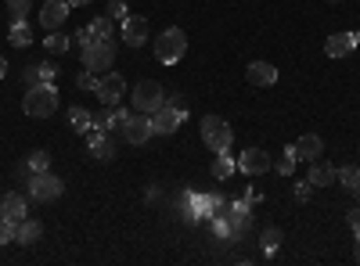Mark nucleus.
<instances>
[{
    "mask_svg": "<svg viewBox=\"0 0 360 266\" xmlns=\"http://www.w3.org/2000/svg\"><path fill=\"white\" fill-rule=\"evenodd\" d=\"M69 126H72L76 133H83V137H86L90 130H94V115H90L83 105H72V108H69Z\"/></svg>",
    "mask_w": 360,
    "mask_h": 266,
    "instance_id": "nucleus-20",
    "label": "nucleus"
},
{
    "mask_svg": "<svg viewBox=\"0 0 360 266\" xmlns=\"http://www.w3.org/2000/svg\"><path fill=\"white\" fill-rule=\"evenodd\" d=\"M184 123V115H180L173 105H162L155 115H152V133H159V137H169V133H176V126Z\"/></svg>",
    "mask_w": 360,
    "mask_h": 266,
    "instance_id": "nucleus-13",
    "label": "nucleus"
},
{
    "mask_svg": "<svg viewBox=\"0 0 360 266\" xmlns=\"http://www.w3.org/2000/svg\"><path fill=\"white\" fill-rule=\"evenodd\" d=\"M8 40H11V47H29L33 44V29H29V22H11Z\"/></svg>",
    "mask_w": 360,
    "mask_h": 266,
    "instance_id": "nucleus-22",
    "label": "nucleus"
},
{
    "mask_svg": "<svg viewBox=\"0 0 360 266\" xmlns=\"http://www.w3.org/2000/svg\"><path fill=\"white\" fill-rule=\"evenodd\" d=\"M231 173H234V159H231L227 152H220V159H217V166H213V176H217V180H227Z\"/></svg>",
    "mask_w": 360,
    "mask_h": 266,
    "instance_id": "nucleus-26",
    "label": "nucleus"
},
{
    "mask_svg": "<svg viewBox=\"0 0 360 266\" xmlns=\"http://www.w3.org/2000/svg\"><path fill=\"white\" fill-rule=\"evenodd\" d=\"M4 72H8V65H4V62H0V79H4Z\"/></svg>",
    "mask_w": 360,
    "mask_h": 266,
    "instance_id": "nucleus-41",
    "label": "nucleus"
},
{
    "mask_svg": "<svg viewBox=\"0 0 360 266\" xmlns=\"http://www.w3.org/2000/svg\"><path fill=\"white\" fill-rule=\"evenodd\" d=\"M108 18L112 22H123L127 18V4H123V0H108Z\"/></svg>",
    "mask_w": 360,
    "mask_h": 266,
    "instance_id": "nucleus-30",
    "label": "nucleus"
},
{
    "mask_svg": "<svg viewBox=\"0 0 360 266\" xmlns=\"http://www.w3.org/2000/svg\"><path fill=\"white\" fill-rule=\"evenodd\" d=\"M356 40H360V33H356Z\"/></svg>",
    "mask_w": 360,
    "mask_h": 266,
    "instance_id": "nucleus-44",
    "label": "nucleus"
},
{
    "mask_svg": "<svg viewBox=\"0 0 360 266\" xmlns=\"http://www.w3.org/2000/svg\"><path fill=\"white\" fill-rule=\"evenodd\" d=\"M29 11H33V0H8V15H11V22H25Z\"/></svg>",
    "mask_w": 360,
    "mask_h": 266,
    "instance_id": "nucleus-25",
    "label": "nucleus"
},
{
    "mask_svg": "<svg viewBox=\"0 0 360 266\" xmlns=\"http://www.w3.org/2000/svg\"><path fill=\"white\" fill-rule=\"evenodd\" d=\"M307 180L314 184V187H328V184H335V166L332 162H324V159H314L310 162V176Z\"/></svg>",
    "mask_w": 360,
    "mask_h": 266,
    "instance_id": "nucleus-18",
    "label": "nucleus"
},
{
    "mask_svg": "<svg viewBox=\"0 0 360 266\" xmlns=\"http://www.w3.org/2000/svg\"><path fill=\"white\" fill-rule=\"evenodd\" d=\"M94 94H98V101H101L105 108H115L119 101L127 98V79L119 76V72H105V76L98 79V86H94Z\"/></svg>",
    "mask_w": 360,
    "mask_h": 266,
    "instance_id": "nucleus-7",
    "label": "nucleus"
},
{
    "mask_svg": "<svg viewBox=\"0 0 360 266\" xmlns=\"http://www.w3.org/2000/svg\"><path fill=\"white\" fill-rule=\"evenodd\" d=\"M245 79H249L252 86H274V83H278V69L270 65V62H252V65L245 69Z\"/></svg>",
    "mask_w": 360,
    "mask_h": 266,
    "instance_id": "nucleus-16",
    "label": "nucleus"
},
{
    "mask_svg": "<svg viewBox=\"0 0 360 266\" xmlns=\"http://www.w3.org/2000/svg\"><path fill=\"white\" fill-rule=\"evenodd\" d=\"M119 36H123L127 47H144V44H148V18L127 15L123 22H119Z\"/></svg>",
    "mask_w": 360,
    "mask_h": 266,
    "instance_id": "nucleus-9",
    "label": "nucleus"
},
{
    "mask_svg": "<svg viewBox=\"0 0 360 266\" xmlns=\"http://www.w3.org/2000/svg\"><path fill=\"white\" fill-rule=\"evenodd\" d=\"M44 47L51 51V54H65L69 51V36H62V33H58V29H54V33L44 40Z\"/></svg>",
    "mask_w": 360,
    "mask_h": 266,
    "instance_id": "nucleus-27",
    "label": "nucleus"
},
{
    "mask_svg": "<svg viewBox=\"0 0 360 266\" xmlns=\"http://www.w3.org/2000/svg\"><path fill=\"white\" fill-rule=\"evenodd\" d=\"M324 155V140L317 137V133H303L295 140V159L299 162H314V159H321Z\"/></svg>",
    "mask_w": 360,
    "mask_h": 266,
    "instance_id": "nucleus-14",
    "label": "nucleus"
},
{
    "mask_svg": "<svg viewBox=\"0 0 360 266\" xmlns=\"http://www.w3.org/2000/svg\"><path fill=\"white\" fill-rule=\"evenodd\" d=\"M356 262H360V234H356Z\"/></svg>",
    "mask_w": 360,
    "mask_h": 266,
    "instance_id": "nucleus-40",
    "label": "nucleus"
},
{
    "mask_svg": "<svg viewBox=\"0 0 360 266\" xmlns=\"http://www.w3.org/2000/svg\"><path fill=\"white\" fill-rule=\"evenodd\" d=\"M15 176H18V180H25V184H29V176H33V169H29V162H18V166H15Z\"/></svg>",
    "mask_w": 360,
    "mask_h": 266,
    "instance_id": "nucleus-36",
    "label": "nucleus"
},
{
    "mask_svg": "<svg viewBox=\"0 0 360 266\" xmlns=\"http://www.w3.org/2000/svg\"><path fill=\"white\" fill-rule=\"evenodd\" d=\"M356 44H360L356 33H332V36L324 40V54H328V58H346Z\"/></svg>",
    "mask_w": 360,
    "mask_h": 266,
    "instance_id": "nucleus-15",
    "label": "nucleus"
},
{
    "mask_svg": "<svg viewBox=\"0 0 360 266\" xmlns=\"http://www.w3.org/2000/svg\"><path fill=\"white\" fill-rule=\"evenodd\" d=\"M274 169H278V173H281V176H292V169H295V159H292V155H288V152H285V159H281V162H278V166H274Z\"/></svg>",
    "mask_w": 360,
    "mask_h": 266,
    "instance_id": "nucleus-33",
    "label": "nucleus"
},
{
    "mask_svg": "<svg viewBox=\"0 0 360 266\" xmlns=\"http://www.w3.org/2000/svg\"><path fill=\"white\" fill-rule=\"evenodd\" d=\"M83 29H86V36H90V40H112V18H108V15L90 18Z\"/></svg>",
    "mask_w": 360,
    "mask_h": 266,
    "instance_id": "nucleus-21",
    "label": "nucleus"
},
{
    "mask_svg": "<svg viewBox=\"0 0 360 266\" xmlns=\"http://www.w3.org/2000/svg\"><path fill=\"white\" fill-rule=\"evenodd\" d=\"M25 194H29V198H37V201H54V198H62V194H65V184L58 180L51 169H44V173H33V176H29Z\"/></svg>",
    "mask_w": 360,
    "mask_h": 266,
    "instance_id": "nucleus-5",
    "label": "nucleus"
},
{
    "mask_svg": "<svg viewBox=\"0 0 360 266\" xmlns=\"http://www.w3.org/2000/svg\"><path fill=\"white\" fill-rule=\"evenodd\" d=\"M335 180L353 191V187L360 184V166H339V169H335Z\"/></svg>",
    "mask_w": 360,
    "mask_h": 266,
    "instance_id": "nucleus-24",
    "label": "nucleus"
},
{
    "mask_svg": "<svg viewBox=\"0 0 360 266\" xmlns=\"http://www.w3.org/2000/svg\"><path fill=\"white\" fill-rule=\"evenodd\" d=\"M69 4H72V8H79V4H90V0H69Z\"/></svg>",
    "mask_w": 360,
    "mask_h": 266,
    "instance_id": "nucleus-39",
    "label": "nucleus"
},
{
    "mask_svg": "<svg viewBox=\"0 0 360 266\" xmlns=\"http://www.w3.org/2000/svg\"><path fill=\"white\" fill-rule=\"evenodd\" d=\"M346 223H349V230H353V234H360V213H349V216H346Z\"/></svg>",
    "mask_w": 360,
    "mask_h": 266,
    "instance_id": "nucleus-38",
    "label": "nucleus"
},
{
    "mask_svg": "<svg viewBox=\"0 0 360 266\" xmlns=\"http://www.w3.org/2000/svg\"><path fill=\"white\" fill-rule=\"evenodd\" d=\"M162 105H166V91H162L155 79H141V83L134 86V112L155 115Z\"/></svg>",
    "mask_w": 360,
    "mask_h": 266,
    "instance_id": "nucleus-6",
    "label": "nucleus"
},
{
    "mask_svg": "<svg viewBox=\"0 0 360 266\" xmlns=\"http://www.w3.org/2000/svg\"><path fill=\"white\" fill-rule=\"evenodd\" d=\"M76 83H79V91H94V86H98V76H94V72H90V69H83Z\"/></svg>",
    "mask_w": 360,
    "mask_h": 266,
    "instance_id": "nucleus-31",
    "label": "nucleus"
},
{
    "mask_svg": "<svg viewBox=\"0 0 360 266\" xmlns=\"http://www.w3.org/2000/svg\"><path fill=\"white\" fill-rule=\"evenodd\" d=\"M58 76V65L54 62H40V83H54Z\"/></svg>",
    "mask_w": 360,
    "mask_h": 266,
    "instance_id": "nucleus-32",
    "label": "nucleus"
},
{
    "mask_svg": "<svg viewBox=\"0 0 360 266\" xmlns=\"http://www.w3.org/2000/svg\"><path fill=\"white\" fill-rule=\"evenodd\" d=\"M69 11H72L69 0H47V4L40 8V25L47 29V33H54V29H62V25H65Z\"/></svg>",
    "mask_w": 360,
    "mask_h": 266,
    "instance_id": "nucleus-10",
    "label": "nucleus"
},
{
    "mask_svg": "<svg viewBox=\"0 0 360 266\" xmlns=\"http://www.w3.org/2000/svg\"><path fill=\"white\" fill-rule=\"evenodd\" d=\"M310 187H314L310 180H307V184H299V187H295V198H299V201H307V198H310Z\"/></svg>",
    "mask_w": 360,
    "mask_h": 266,
    "instance_id": "nucleus-37",
    "label": "nucleus"
},
{
    "mask_svg": "<svg viewBox=\"0 0 360 266\" xmlns=\"http://www.w3.org/2000/svg\"><path fill=\"white\" fill-rule=\"evenodd\" d=\"M328 4H339V0H328Z\"/></svg>",
    "mask_w": 360,
    "mask_h": 266,
    "instance_id": "nucleus-43",
    "label": "nucleus"
},
{
    "mask_svg": "<svg viewBox=\"0 0 360 266\" xmlns=\"http://www.w3.org/2000/svg\"><path fill=\"white\" fill-rule=\"evenodd\" d=\"M198 133H202V144L209 147V152H231V140H234V130L227 126V119H220V115H205L202 119V126H198Z\"/></svg>",
    "mask_w": 360,
    "mask_h": 266,
    "instance_id": "nucleus-2",
    "label": "nucleus"
},
{
    "mask_svg": "<svg viewBox=\"0 0 360 266\" xmlns=\"http://www.w3.org/2000/svg\"><path fill=\"white\" fill-rule=\"evenodd\" d=\"M184 51H188V36H184V29H166V33H159V40H155V58L162 65H176L180 58H184Z\"/></svg>",
    "mask_w": 360,
    "mask_h": 266,
    "instance_id": "nucleus-3",
    "label": "nucleus"
},
{
    "mask_svg": "<svg viewBox=\"0 0 360 266\" xmlns=\"http://www.w3.org/2000/svg\"><path fill=\"white\" fill-rule=\"evenodd\" d=\"M22 112L29 119H47V115L58 112V86L54 83H37L29 86L25 98H22Z\"/></svg>",
    "mask_w": 360,
    "mask_h": 266,
    "instance_id": "nucleus-1",
    "label": "nucleus"
},
{
    "mask_svg": "<svg viewBox=\"0 0 360 266\" xmlns=\"http://www.w3.org/2000/svg\"><path fill=\"white\" fill-rule=\"evenodd\" d=\"M123 140L134 144V147H141V144L152 140V115H144V112L130 115V119L123 123Z\"/></svg>",
    "mask_w": 360,
    "mask_h": 266,
    "instance_id": "nucleus-8",
    "label": "nucleus"
},
{
    "mask_svg": "<svg viewBox=\"0 0 360 266\" xmlns=\"http://www.w3.org/2000/svg\"><path fill=\"white\" fill-rule=\"evenodd\" d=\"M79 58H83V69H90V72L112 69V62H115V40H86L79 47Z\"/></svg>",
    "mask_w": 360,
    "mask_h": 266,
    "instance_id": "nucleus-4",
    "label": "nucleus"
},
{
    "mask_svg": "<svg viewBox=\"0 0 360 266\" xmlns=\"http://www.w3.org/2000/svg\"><path fill=\"white\" fill-rule=\"evenodd\" d=\"M353 194H356V201H360V184H356V187H353Z\"/></svg>",
    "mask_w": 360,
    "mask_h": 266,
    "instance_id": "nucleus-42",
    "label": "nucleus"
},
{
    "mask_svg": "<svg viewBox=\"0 0 360 266\" xmlns=\"http://www.w3.org/2000/svg\"><path fill=\"white\" fill-rule=\"evenodd\" d=\"M166 105H173V108H176L180 115H188V101H184V98H180V94H173V98H166Z\"/></svg>",
    "mask_w": 360,
    "mask_h": 266,
    "instance_id": "nucleus-35",
    "label": "nucleus"
},
{
    "mask_svg": "<svg viewBox=\"0 0 360 266\" xmlns=\"http://www.w3.org/2000/svg\"><path fill=\"white\" fill-rule=\"evenodd\" d=\"M0 220H25V194H15L8 191L4 198H0Z\"/></svg>",
    "mask_w": 360,
    "mask_h": 266,
    "instance_id": "nucleus-17",
    "label": "nucleus"
},
{
    "mask_svg": "<svg viewBox=\"0 0 360 266\" xmlns=\"http://www.w3.org/2000/svg\"><path fill=\"white\" fill-rule=\"evenodd\" d=\"M18 241V223L15 220H0V245Z\"/></svg>",
    "mask_w": 360,
    "mask_h": 266,
    "instance_id": "nucleus-28",
    "label": "nucleus"
},
{
    "mask_svg": "<svg viewBox=\"0 0 360 266\" xmlns=\"http://www.w3.org/2000/svg\"><path fill=\"white\" fill-rule=\"evenodd\" d=\"M238 169H242L245 176H259L266 169H274V162H270V155L263 152V147H245V152L238 155Z\"/></svg>",
    "mask_w": 360,
    "mask_h": 266,
    "instance_id": "nucleus-11",
    "label": "nucleus"
},
{
    "mask_svg": "<svg viewBox=\"0 0 360 266\" xmlns=\"http://www.w3.org/2000/svg\"><path fill=\"white\" fill-rule=\"evenodd\" d=\"M44 238V223L40 220H18V245H37Z\"/></svg>",
    "mask_w": 360,
    "mask_h": 266,
    "instance_id": "nucleus-19",
    "label": "nucleus"
},
{
    "mask_svg": "<svg viewBox=\"0 0 360 266\" xmlns=\"http://www.w3.org/2000/svg\"><path fill=\"white\" fill-rule=\"evenodd\" d=\"M22 76H25V83H29V86H37V83H40V65H25V72H22Z\"/></svg>",
    "mask_w": 360,
    "mask_h": 266,
    "instance_id": "nucleus-34",
    "label": "nucleus"
},
{
    "mask_svg": "<svg viewBox=\"0 0 360 266\" xmlns=\"http://www.w3.org/2000/svg\"><path fill=\"white\" fill-rule=\"evenodd\" d=\"M86 152L94 155L98 162H108V159L115 155V140L108 137V130H105V126H94V130L86 133Z\"/></svg>",
    "mask_w": 360,
    "mask_h": 266,
    "instance_id": "nucleus-12",
    "label": "nucleus"
},
{
    "mask_svg": "<svg viewBox=\"0 0 360 266\" xmlns=\"http://www.w3.org/2000/svg\"><path fill=\"white\" fill-rule=\"evenodd\" d=\"M25 162H29V169H33V173H44V169H51V155H47V152H33V155H29Z\"/></svg>",
    "mask_w": 360,
    "mask_h": 266,
    "instance_id": "nucleus-29",
    "label": "nucleus"
},
{
    "mask_svg": "<svg viewBox=\"0 0 360 266\" xmlns=\"http://www.w3.org/2000/svg\"><path fill=\"white\" fill-rule=\"evenodd\" d=\"M281 238H285V234H281L278 227H266V230H263V238H259V248H263L266 255H274V252L281 248Z\"/></svg>",
    "mask_w": 360,
    "mask_h": 266,
    "instance_id": "nucleus-23",
    "label": "nucleus"
}]
</instances>
